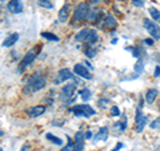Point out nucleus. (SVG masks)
Here are the masks:
<instances>
[{
	"label": "nucleus",
	"mask_w": 160,
	"mask_h": 151,
	"mask_svg": "<svg viewBox=\"0 0 160 151\" xmlns=\"http://www.w3.org/2000/svg\"><path fill=\"white\" fill-rule=\"evenodd\" d=\"M44 87H46V78H44L42 74L36 72L28 78L23 91H24V94H33V92H38L40 90H43Z\"/></svg>",
	"instance_id": "f257e3e1"
},
{
	"label": "nucleus",
	"mask_w": 160,
	"mask_h": 151,
	"mask_svg": "<svg viewBox=\"0 0 160 151\" xmlns=\"http://www.w3.org/2000/svg\"><path fill=\"white\" fill-rule=\"evenodd\" d=\"M75 40L80 43H87L88 46H93L99 40V34L92 28H83L75 35Z\"/></svg>",
	"instance_id": "f03ea898"
},
{
	"label": "nucleus",
	"mask_w": 160,
	"mask_h": 151,
	"mask_svg": "<svg viewBox=\"0 0 160 151\" xmlns=\"http://www.w3.org/2000/svg\"><path fill=\"white\" fill-rule=\"evenodd\" d=\"M69 112H72L75 117H84V118H91L93 117L95 114H96V111L91 107V106L88 104H78V106H73V107H71L68 110Z\"/></svg>",
	"instance_id": "7ed1b4c3"
},
{
	"label": "nucleus",
	"mask_w": 160,
	"mask_h": 151,
	"mask_svg": "<svg viewBox=\"0 0 160 151\" xmlns=\"http://www.w3.org/2000/svg\"><path fill=\"white\" fill-rule=\"evenodd\" d=\"M89 12V6L88 3H80L79 6L75 8L73 11V18H72V24H78L80 22L87 19V15Z\"/></svg>",
	"instance_id": "20e7f679"
},
{
	"label": "nucleus",
	"mask_w": 160,
	"mask_h": 151,
	"mask_svg": "<svg viewBox=\"0 0 160 151\" xmlns=\"http://www.w3.org/2000/svg\"><path fill=\"white\" fill-rule=\"evenodd\" d=\"M143 26L147 29V32L151 35V38L153 40H159L160 39V26L158 23H155L152 19H144L143 20Z\"/></svg>",
	"instance_id": "39448f33"
},
{
	"label": "nucleus",
	"mask_w": 160,
	"mask_h": 151,
	"mask_svg": "<svg viewBox=\"0 0 160 151\" xmlns=\"http://www.w3.org/2000/svg\"><path fill=\"white\" fill-rule=\"evenodd\" d=\"M38 56V48H32V49H29V51L24 55V58L22 59V62L19 63V68H18V71L19 72H23L24 70H26L29 64H32L33 63V60L36 59Z\"/></svg>",
	"instance_id": "423d86ee"
},
{
	"label": "nucleus",
	"mask_w": 160,
	"mask_h": 151,
	"mask_svg": "<svg viewBox=\"0 0 160 151\" xmlns=\"http://www.w3.org/2000/svg\"><path fill=\"white\" fill-rule=\"evenodd\" d=\"M76 91V83H69L67 86L60 90V95H59V99L60 100H69V99H73V94Z\"/></svg>",
	"instance_id": "0eeeda50"
},
{
	"label": "nucleus",
	"mask_w": 160,
	"mask_h": 151,
	"mask_svg": "<svg viewBox=\"0 0 160 151\" xmlns=\"http://www.w3.org/2000/svg\"><path fill=\"white\" fill-rule=\"evenodd\" d=\"M75 76H73V72L71 71L69 68H62L60 71L56 74V78H55L53 83L55 84H60L63 82H66V80H73Z\"/></svg>",
	"instance_id": "6e6552de"
},
{
	"label": "nucleus",
	"mask_w": 160,
	"mask_h": 151,
	"mask_svg": "<svg viewBox=\"0 0 160 151\" xmlns=\"http://www.w3.org/2000/svg\"><path fill=\"white\" fill-rule=\"evenodd\" d=\"M147 123H148V118L142 112V110L138 108L136 115H135V126H136V131L142 133L144 130V127L147 126Z\"/></svg>",
	"instance_id": "1a4fd4ad"
},
{
	"label": "nucleus",
	"mask_w": 160,
	"mask_h": 151,
	"mask_svg": "<svg viewBox=\"0 0 160 151\" xmlns=\"http://www.w3.org/2000/svg\"><path fill=\"white\" fill-rule=\"evenodd\" d=\"M7 9L11 13H22L24 9L23 0H9L7 4Z\"/></svg>",
	"instance_id": "9d476101"
},
{
	"label": "nucleus",
	"mask_w": 160,
	"mask_h": 151,
	"mask_svg": "<svg viewBox=\"0 0 160 151\" xmlns=\"http://www.w3.org/2000/svg\"><path fill=\"white\" fill-rule=\"evenodd\" d=\"M73 72L78 75V76L80 78H83V79H87V80H91L92 79V75L91 72L88 71V68L86 66H83V64H75V67H73Z\"/></svg>",
	"instance_id": "9b49d317"
},
{
	"label": "nucleus",
	"mask_w": 160,
	"mask_h": 151,
	"mask_svg": "<svg viewBox=\"0 0 160 151\" xmlns=\"http://www.w3.org/2000/svg\"><path fill=\"white\" fill-rule=\"evenodd\" d=\"M86 134L83 131H78L75 134V139H73V144H75V150L76 151H83L84 148V142H86Z\"/></svg>",
	"instance_id": "f8f14e48"
},
{
	"label": "nucleus",
	"mask_w": 160,
	"mask_h": 151,
	"mask_svg": "<svg viewBox=\"0 0 160 151\" xmlns=\"http://www.w3.org/2000/svg\"><path fill=\"white\" fill-rule=\"evenodd\" d=\"M102 16H103V13H102L100 9L91 8L89 9V12H88V15H87V20L88 22H91L92 24H98L100 22V19H102Z\"/></svg>",
	"instance_id": "ddd939ff"
},
{
	"label": "nucleus",
	"mask_w": 160,
	"mask_h": 151,
	"mask_svg": "<svg viewBox=\"0 0 160 151\" xmlns=\"http://www.w3.org/2000/svg\"><path fill=\"white\" fill-rule=\"evenodd\" d=\"M108 134H109V128H108V127H102V128H99L98 134L93 137V142H104V140H107Z\"/></svg>",
	"instance_id": "4468645a"
},
{
	"label": "nucleus",
	"mask_w": 160,
	"mask_h": 151,
	"mask_svg": "<svg viewBox=\"0 0 160 151\" xmlns=\"http://www.w3.org/2000/svg\"><path fill=\"white\" fill-rule=\"evenodd\" d=\"M69 18V4H64V6L59 9V22L66 23Z\"/></svg>",
	"instance_id": "2eb2a0df"
},
{
	"label": "nucleus",
	"mask_w": 160,
	"mask_h": 151,
	"mask_svg": "<svg viewBox=\"0 0 160 151\" xmlns=\"http://www.w3.org/2000/svg\"><path fill=\"white\" fill-rule=\"evenodd\" d=\"M18 39H19V34H18V32L9 34L8 36L3 40V47H12L13 44H16Z\"/></svg>",
	"instance_id": "dca6fc26"
},
{
	"label": "nucleus",
	"mask_w": 160,
	"mask_h": 151,
	"mask_svg": "<svg viewBox=\"0 0 160 151\" xmlns=\"http://www.w3.org/2000/svg\"><path fill=\"white\" fill-rule=\"evenodd\" d=\"M44 112H46V107L44 106H35V107H31L28 110V115L31 118H38Z\"/></svg>",
	"instance_id": "f3484780"
},
{
	"label": "nucleus",
	"mask_w": 160,
	"mask_h": 151,
	"mask_svg": "<svg viewBox=\"0 0 160 151\" xmlns=\"http://www.w3.org/2000/svg\"><path fill=\"white\" fill-rule=\"evenodd\" d=\"M115 27H116V19L111 13L106 15V18L103 20V24H102V28H115Z\"/></svg>",
	"instance_id": "a211bd4d"
},
{
	"label": "nucleus",
	"mask_w": 160,
	"mask_h": 151,
	"mask_svg": "<svg viewBox=\"0 0 160 151\" xmlns=\"http://www.w3.org/2000/svg\"><path fill=\"white\" fill-rule=\"evenodd\" d=\"M158 90L156 88H151V90H148V91L146 92V102L148 104H152L155 102V99L158 98Z\"/></svg>",
	"instance_id": "6ab92c4d"
},
{
	"label": "nucleus",
	"mask_w": 160,
	"mask_h": 151,
	"mask_svg": "<svg viewBox=\"0 0 160 151\" xmlns=\"http://www.w3.org/2000/svg\"><path fill=\"white\" fill-rule=\"evenodd\" d=\"M126 128H127V117H126V115H123V119L120 120V122L115 123L113 130H116L118 133H123Z\"/></svg>",
	"instance_id": "aec40b11"
},
{
	"label": "nucleus",
	"mask_w": 160,
	"mask_h": 151,
	"mask_svg": "<svg viewBox=\"0 0 160 151\" xmlns=\"http://www.w3.org/2000/svg\"><path fill=\"white\" fill-rule=\"evenodd\" d=\"M148 12H149V15H151V18H152V20L155 23H160V11L159 9H156L155 7H149Z\"/></svg>",
	"instance_id": "412c9836"
},
{
	"label": "nucleus",
	"mask_w": 160,
	"mask_h": 151,
	"mask_svg": "<svg viewBox=\"0 0 160 151\" xmlns=\"http://www.w3.org/2000/svg\"><path fill=\"white\" fill-rule=\"evenodd\" d=\"M46 138L48 139V140H51V142L53 143V144H58V146H62L63 144V140H62V138H59V137H55L53 134H46Z\"/></svg>",
	"instance_id": "4be33fe9"
},
{
	"label": "nucleus",
	"mask_w": 160,
	"mask_h": 151,
	"mask_svg": "<svg viewBox=\"0 0 160 151\" xmlns=\"http://www.w3.org/2000/svg\"><path fill=\"white\" fill-rule=\"evenodd\" d=\"M38 6L46 9H52L53 8V3L51 0H38Z\"/></svg>",
	"instance_id": "5701e85b"
},
{
	"label": "nucleus",
	"mask_w": 160,
	"mask_h": 151,
	"mask_svg": "<svg viewBox=\"0 0 160 151\" xmlns=\"http://www.w3.org/2000/svg\"><path fill=\"white\" fill-rule=\"evenodd\" d=\"M79 95H80V98H82L83 100H86V102L91 99V96H92V94H91V91H89L88 88H83L82 91L79 92Z\"/></svg>",
	"instance_id": "b1692460"
},
{
	"label": "nucleus",
	"mask_w": 160,
	"mask_h": 151,
	"mask_svg": "<svg viewBox=\"0 0 160 151\" xmlns=\"http://www.w3.org/2000/svg\"><path fill=\"white\" fill-rule=\"evenodd\" d=\"M84 54H86L88 58H95L98 54V49L93 48V46H88L86 49H84Z\"/></svg>",
	"instance_id": "393cba45"
},
{
	"label": "nucleus",
	"mask_w": 160,
	"mask_h": 151,
	"mask_svg": "<svg viewBox=\"0 0 160 151\" xmlns=\"http://www.w3.org/2000/svg\"><path fill=\"white\" fill-rule=\"evenodd\" d=\"M42 36L47 40H51V42H59V38L52 32H42Z\"/></svg>",
	"instance_id": "a878e982"
},
{
	"label": "nucleus",
	"mask_w": 160,
	"mask_h": 151,
	"mask_svg": "<svg viewBox=\"0 0 160 151\" xmlns=\"http://www.w3.org/2000/svg\"><path fill=\"white\" fill-rule=\"evenodd\" d=\"M128 51H131L132 56H135V58H140L143 55V49L140 47H131V48H128Z\"/></svg>",
	"instance_id": "bb28decb"
},
{
	"label": "nucleus",
	"mask_w": 160,
	"mask_h": 151,
	"mask_svg": "<svg viewBox=\"0 0 160 151\" xmlns=\"http://www.w3.org/2000/svg\"><path fill=\"white\" fill-rule=\"evenodd\" d=\"M60 151H76V150H75L73 140L69 139V140H68V143H67L66 146H64V147H62V150H60Z\"/></svg>",
	"instance_id": "cd10ccee"
},
{
	"label": "nucleus",
	"mask_w": 160,
	"mask_h": 151,
	"mask_svg": "<svg viewBox=\"0 0 160 151\" xmlns=\"http://www.w3.org/2000/svg\"><path fill=\"white\" fill-rule=\"evenodd\" d=\"M143 64H144V63H143V59H139L138 63H136V66H135V70H136L138 74H142V72H143V70H144Z\"/></svg>",
	"instance_id": "c85d7f7f"
},
{
	"label": "nucleus",
	"mask_w": 160,
	"mask_h": 151,
	"mask_svg": "<svg viewBox=\"0 0 160 151\" xmlns=\"http://www.w3.org/2000/svg\"><path fill=\"white\" fill-rule=\"evenodd\" d=\"M149 127L152 130H160V118H156L153 122L149 123Z\"/></svg>",
	"instance_id": "c756f323"
},
{
	"label": "nucleus",
	"mask_w": 160,
	"mask_h": 151,
	"mask_svg": "<svg viewBox=\"0 0 160 151\" xmlns=\"http://www.w3.org/2000/svg\"><path fill=\"white\" fill-rule=\"evenodd\" d=\"M132 4L135 7L142 8V7H144V4H146V0H132Z\"/></svg>",
	"instance_id": "7c9ffc66"
},
{
	"label": "nucleus",
	"mask_w": 160,
	"mask_h": 151,
	"mask_svg": "<svg viewBox=\"0 0 160 151\" xmlns=\"http://www.w3.org/2000/svg\"><path fill=\"white\" fill-rule=\"evenodd\" d=\"M111 115H112V117H119V115H120L119 107H116V106H112V107H111Z\"/></svg>",
	"instance_id": "2f4dec72"
},
{
	"label": "nucleus",
	"mask_w": 160,
	"mask_h": 151,
	"mask_svg": "<svg viewBox=\"0 0 160 151\" xmlns=\"http://www.w3.org/2000/svg\"><path fill=\"white\" fill-rule=\"evenodd\" d=\"M143 43L147 44V46H152V44L155 43V40L153 39H146V40H143Z\"/></svg>",
	"instance_id": "473e14b6"
},
{
	"label": "nucleus",
	"mask_w": 160,
	"mask_h": 151,
	"mask_svg": "<svg viewBox=\"0 0 160 151\" xmlns=\"http://www.w3.org/2000/svg\"><path fill=\"white\" fill-rule=\"evenodd\" d=\"M123 147H124V144H123V143H120V142H119V143L116 144V147H115V148H112L111 151H119L120 148H123Z\"/></svg>",
	"instance_id": "72a5a7b5"
},
{
	"label": "nucleus",
	"mask_w": 160,
	"mask_h": 151,
	"mask_svg": "<svg viewBox=\"0 0 160 151\" xmlns=\"http://www.w3.org/2000/svg\"><path fill=\"white\" fill-rule=\"evenodd\" d=\"M155 76H160V66H156V68H155V72H153Z\"/></svg>",
	"instance_id": "f704fd0d"
},
{
	"label": "nucleus",
	"mask_w": 160,
	"mask_h": 151,
	"mask_svg": "<svg viewBox=\"0 0 160 151\" xmlns=\"http://www.w3.org/2000/svg\"><path fill=\"white\" fill-rule=\"evenodd\" d=\"M20 151H29V146H28V144H24Z\"/></svg>",
	"instance_id": "c9c22d12"
},
{
	"label": "nucleus",
	"mask_w": 160,
	"mask_h": 151,
	"mask_svg": "<svg viewBox=\"0 0 160 151\" xmlns=\"http://www.w3.org/2000/svg\"><path fill=\"white\" fill-rule=\"evenodd\" d=\"M92 137H93V135H92V133H91V131H88V133L86 134V139H91Z\"/></svg>",
	"instance_id": "e433bc0d"
},
{
	"label": "nucleus",
	"mask_w": 160,
	"mask_h": 151,
	"mask_svg": "<svg viewBox=\"0 0 160 151\" xmlns=\"http://www.w3.org/2000/svg\"><path fill=\"white\" fill-rule=\"evenodd\" d=\"M86 64H87V66H88V67H91V70L93 68V67H92V64H91V63H89V62H86Z\"/></svg>",
	"instance_id": "4c0bfd02"
},
{
	"label": "nucleus",
	"mask_w": 160,
	"mask_h": 151,
	"mask_svg": "<svg viewBox=\"0 0 160 151\" xmlns=\"http://www.w3.org/2000/svg\"><path fill=\"white\" fill-rule=\"evenodd\" d=\"M91 3H93V4H98V3H99V0H91Z\"/></svg>",
	"instance_id": "58836bf2"
},
{
	"label": "nucleus",
	"mask_w": 160,
	"mask_h": 151,
	"mask_svg": "<svg viewBox=\"0 0 160 151\" xmlns=\"http://www.w3.org/2000/svg\"><path fill=\"white\" fill-rule=\"evenodd\" d=\"M3 135H4V133H3V130H2V128H0V138H2V137H3Z\"/></svg>",
	"instance_id": "ea45409f"
},
{
	"label": "nucleus",
	"mask_w": 160,
	"mask_h": 151,
	"mask_svg": "<svg viewBox=\"0 0 160 151\" xmlns=\"http://www.w3.org/2000/svg\"><path fill=\"white\" fill-rule=\"evenodd\" d=\"M0 151H3V148H2V147H0Z\"/></svg>",
	"instance_id": "a19ab883"
},
{
	"label": "nucleus",
	"mask_w": 160,
	"mask_h": 151,
	"mask_svg": "<svg viewBox=\"0 0 160 151\" xmlns=\"http://www.w3.org/2000/svg\"><path fill=\"white\" fill-rule=\"evenodd\" d=\"M106 2H107V0H106Z\"/></svg>",
	"instance_id": "79ce46f5"
}]
</instances>
